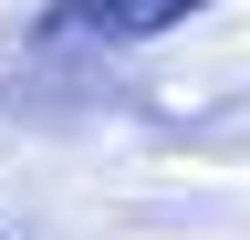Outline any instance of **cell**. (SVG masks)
Wrapping results in <instances>:
<instances>
[{
    "instance_id": "obj_2",
    "label": "cell",
    "mask_w": 250,
    "mask_h": 240,
    "mask_svg": "<svg viewBox=\"0 0 250 240\" xmlns=\"http://www.w3.org/2000/svg\"><path fill=\"white\" fill-rule=\"evenodd\" d=\"M0 240H11V230H0Z\"/></svg>"
},
{
    "instance_id": "obj_1",
    "label": "cell",
    "mask_w": 250,
    "mask_h": 240,
    "mask_svg": "<svg viewBox=\"0 0 250 240\" xmlns=\"http://www.w3.org/2000/svg\"><path fill=\"white\" fill-rule=\"evenodd\" d=\"M219 0H52V11H31L21 52H42V63H73V52H136V42H167L177 21H208Z\"/></svg>"
}]
</instances>
